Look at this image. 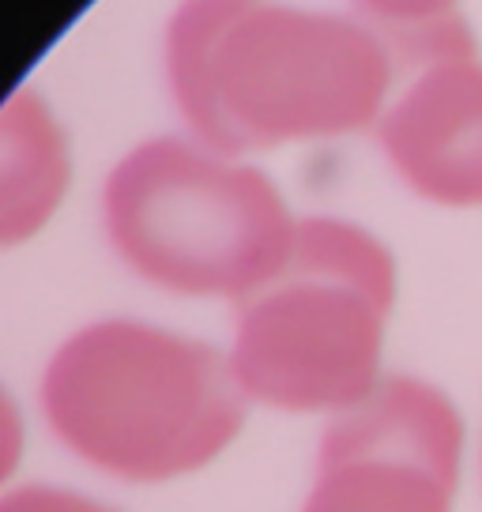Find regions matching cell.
Segmentation results:
<instances>
[{
	"mask_svg": "<svg viewBox=\"0 0 482 512\" xmlns=\"http://www.w3.org/2000/svg\"><path fill=\"white\" fill-rule=\"evenodd\" d=\"M166 87L193 140L241 159L373 125L415 72L385 4L309 12L257 0H189L162 38Z\"/></svg>",
	"mask_w": 482,
	"mask_h": 512,
	"instance_id": "obj_1",
	"label": "cell"
},
{
	"mask_svg": "<svg viewBox=\"0 0 482 512\" xmlns=\"http://www.w3.org/2000/svg\"><path fill=\"white\" fill-rule=\"evenodd\" d=\"M38 403L53 437L125 482H170L219 460L245 426L226 351L132 317L76 328L49 354Z\"/></svg>",
	"mask_w": 482,
	"mask_h": 512,
	"instance_id": "obj_2",
	"label": "cell"
},
{
	"mask_svg": "<svg viewBox=\"0 0 482 512\" xmlns=\"http://www.w3.org/2000/svg\"><path fill=\"white\" fill-rule=\"evenodd\" d=\"M102 226L140 279L234 305L287 264L298 238V219L264 170L181 136L144 140L113 162Z\"/></svg>",
	"mask_w": 482,
	"mask_h": 512,
	"instance_id": "obj_3",
	"label": "cell"
},
{
	"mask_svg": "<svg viewBox=\"0 0 482 512\" xmlns=\"http://www.w3.org/2000/svg\"><path fill=\"white\" fill-rule=\"evenodd\" d=\"M396 264L370 230L332 215L298 219L287 264L238 302L230 369L249 403L347 411L377 388Z\"/></svg>",
	"mask_w": 482,
	"mask_h": 512,
	"instance_id": "obj_4",
	"label": "cell"
},
{
	"mask_svg": "<svg viewBox=\"0 0 482 512\" xmlns=\"http://www.w3.org/2000/svg\"><path fill=\"white\" fill-rule=\"evenodd\" d=\"M460 445L445 392L388 377L328 422L302 512H452Z\"/></svg>",
	"mask_w": 482,
	"mask_h": 512,
	"instance_id": "obj_5",
	"label": "cell"
},
{
	"mask_svg": "<svg viewBox=\"0 0 482 512\" xmlns=\"http://www.w3.org/2000/svg\"><path fill=\"white\" fill-rule=\"evenodd\" d=\"M396 174L434 204H482V64L475 57L418 72L381 117Z\"/></svg>",
	"mask_w": 482,
	"mask_h": 512,
	"instance_id": "obj_6",
	"label": "cell"
},
{
	"mask_svg": "<svg viewBox=\"0 0 482 512\" xmlns=\"http://www.w3.org/2000/svg\"><path fill=\"white\" fill-rule=\"evenodd\" d=\"M72 181L61 121L31 87L0 102V249L31 241L57 215Z\"/></svg>",
	"mask_w": 482,
	"mask_h": 512,
	"instance_id": "obj_7",
	"label": "cell"
},
{
	"mask_svg": "<svg viewBox=\"0 0 482 512\" xmlns=\"http://www.w3.org/2000/svg\"><path fill=\"white\" fill-rule=\"evenodd\" d=\"M0 512H117L65 486H19L0 494Z\"/></svg>",
	"mask_w": 482,
	"mask_h": 512,
	"instance_id": "obj_8",
	"label": "cell"
},
{
	"mask_svg": "<svg viewBox=\"0 0 482 512\" xmlns=\"http://www.w3.org/2000/svg\"><path fill=\"white\" fill-rule=\"evenodd\" d=\"M23 445H27V430H23L19 403L0 384V486L16 475L19 460H23Z\"/></svg>",
	"mask_w": 482,
	"mask_h": 512,
	"instance_id": "obj_9",
	"label": "cell"
}]
</instances>
